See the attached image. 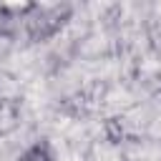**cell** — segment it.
Here are the masks:
<instances>
[{
  "mask_svg": "<svg viewBox=\"0 0 161 161\" xmlns=\"http://www.w3.org/2000/svg\"><path fill=\"white\" fill-rule=\"evenodd\" d=\"M15 161H55L53 158V151H50V146L48 143H33V146H28Z\"/></svg>",
  "mask_w": 161,
  "mask_h": 161,
  "instance_id": "1",
  "label": "cell"
}]
</instances>
